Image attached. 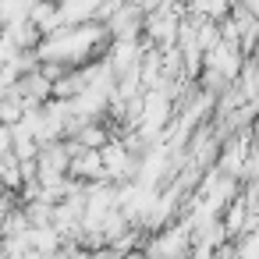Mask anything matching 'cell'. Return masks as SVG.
Returning <instances> with one entry per match:
<instances>
[{
  "mask_svg": "<svg viewBox=\"0 0 259 259\" xmlns=\"http://www.w3.org/2000/svg\"><path fill=\"white\" fill-rule=\"evenodd\" d=\"M29 18L36 22V29H39L43 36H54L57 29H64V25H68L64 11H61V4H54V0H36L32 11H29Z\"/></svg>",
  "mask_w": 259,
  "mask_h": 259,
  "instance_id": "6da1fadb",
  "label": "cell"
},
{
  "mask_svg": "<svg viewBox=\"0 0 259 259\" xmlns=\"http://www.w3.org/2000/svg\"><path fill=\"white\" fill-rule=\"evenodd\" d=\"M29 110V100L25 96H4V103H0V121L4 124H18Z\"/></svg>",
  "mask_w": 259,
  "mask_h": 259,
  "instance_id": "7a4b0ae2",
  "label": "cell"
}]
</instances>
